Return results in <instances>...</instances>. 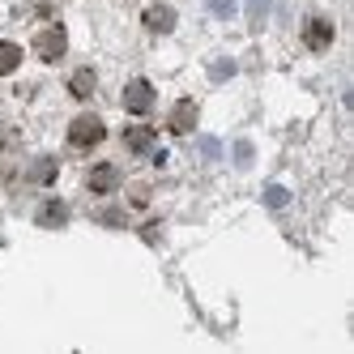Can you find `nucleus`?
<instances>
[{"label": "nucleus", "instance_id": "1", "mask_svg": "<svg viewBox=\"0 0 354 354\" xmlns=\"http://www.w3.org/2000/svg\"><path fill=\"white\" fill-rule=\"evenodd\" d=\"M103 137H107V124L98 120V115H77V120L68 124V145L73 149H94Z\"/></svg>", "mask_w": 354, "mask_h": 354}, {"label": "nucleus", "instance_id": "2", "mask_svg": "<svg viewBox=\"0 0 354 354\" xmlns=\"http://www.w3.org/2000/svg\"><path fill=\"white\" fill-rule=\"evenodd\" d=\"M64 47H68V35H64V26H47V30H39V39H35V52H39V60H60L64 56Z\"/></svg>", "mask_w": 354, "mask_h": 354}, {"label": "nucleus", "instance_id": "3", "mask_svg": "<svg viewBox=\"0 0 354 354\" xmlns=\"http://www.w3.org/2000/svg\"><path fill=\"white\" fill-rule=\"evenodd\" d=\"M149 107H154V86L149 82H129L124 86V111L129 115H149Z\"/></svg>", "mask_w": 354, "mask_h": 354}, {"label": "nucleus", "instance_id": "4", "mask_svg": "<svg viewBox=\"0 0 354 354\" xmlns=\"http://www.w3.org/2000/svg\"><path fill=\"white\" fill-rule=\"evenodd\" d=\"M141 21H145L149 35H171V30H175V9H171V5H149V9L141 13Z\"/></svg>", "mask_w": 354, "mask_h": 354}, {"label": "nucleus", "instance_id": "5", "mask_svg": "<svg viewBox=\"0 0 354 354\" xmlns=\"http://www.w3.org/2000/svg\"><path fill=\"white\" fill-rule=\"evenodd\" d=\"M303 43H308L312 52H324V47L333 43V21H328V17H312L308 26H303Z\"/></svg>", "mask_w": 354, "mask_h": 354}, {"label": "nucleus", "instance_id": "6", "mask_svg": "<svg viewBox=\"0 0 354 354\" xmlns=\"http://www.w3.org/2000/svg\"><path fill=\"white\" fill-rule=\"evenodd\" d=\"M86 184H90V192H115V188H120V171H115L111 162H98V167L86 175Z\"/></svg>", "mask_w": 354, "mask_h": 354}, {"label": "nucleus", "instance_id": "7", "mask_svg": "<svg viewBox=\"0 0 354 354\" xmlns=\"http://www.w3.org/2000/svg\"><path fill=\"white\" fill-rule=\"evenodd\" d=\"M196 129V103H175V111H171V133H192Z\"/></svg>", "mask_w": 354, "mask_h": 354}, {"label": "nucleus", "instance_id": "8", "mask_svg": "<svg viewBox=\"0 0 354 354\" xmlns=\"http://www.w3.org/2000/svg\"><path fill=\"white\" fill-rule=\"evenodd\" d=\"M64 218H68V209L60 205V201H47V205L39 209V226H52V231H56V226H64Z\"/></svg>", "mask_w": 354, "mask_h": 354}, {"label": "nucleus", "instance_id": "9", "mask_svg": "<svg viewBox=\"0 0 354 354\" xmlns=\"http://www.w3.org/2000/svg\"><path fill=\"white\" fill-rule=\"evenodd\" d=\"M68 90L77 94V98H90V94H94V73H90V68H77V73L68 77Z\"/></svg>", "mask_w": 354, "mask_h": 354}, {"label": "nucleus", "instance_id": "10", "mask_svg": "<svg viewBox=\"0 0 354 354\" xmlns=\"http://www.w3.org/2000/svg\"><path fill=\"white\" fill-rule=\"evenodd\" d=\"M124 145L141 154V149H149V145H154V133H149V129H129V133H124Z\"/></svg>", "mask_w": 354, "mask_h": 354}, {"label": "nucleus", "instance_id": "11", "mask_svg": "<svg viewBox=\"0 0 354 354\" xmlns=\"http://www.w3.org/2000/svg\"><path fill=\"white\" fill-rule=\"evenodd\" d=\"M21 64V47L17 43H0V73H13Z\"/></svg>", "mask_w": 354, "mask_h": 354}, {"label": "nucleus", "instance_id": "12", "mask_svg": "<svg viewBox=\"0 0 354 354\" xmlns=\"http://www.w3.org/2000/svg\"><path fill=\"white\" fill-rule=\"evenodd\" d=\"M35 180H43V184H52V180H56V162H52V158H43V162L35 167Z\"/></svg>", "mask_w": 354, "mask_h": 354}, {"label": "nucleus", "instance_id": "13", "mask_svg": "<svg viewBox=\"0 0 354 354\" xmlns=\"http://www.w3.org/2000/svg\"><path fill=\"white\" fill-rule=\"evenodd\" d=\"M265 205H273V209L286 205V192H282V188H269V192H265Z\"/></svg>", "mask_w": 354, "mask_h": 354}, {"label": "nucleus", "instance_id": "14", "mask_svg": "<svg viewBox=\"0 0 354 354\" xmlns=\"http://www.w3.org/2000/svg\"><path fill=\"white\" fill-rule=\"evenodd\" d=\"M231 73H235V64L231 60H222V64H214V77L222 82V77H231Z\"/></svg>", "mask_w": 354, "mask_h": 354}, {"label": "nucleus", "instance_id": "15", "mask_svg": "<svg viewBox=\"0 0 354 354\" xmlns=\"http://www.w3.org/2000/svg\"><path fill=\"white\" fill-rule=\"evenodd\" d=\"M209 5H214L218 17H231V0H209Z\"/></svg>", "mask_w": 354, "mask_h": 354}]
</instances>
